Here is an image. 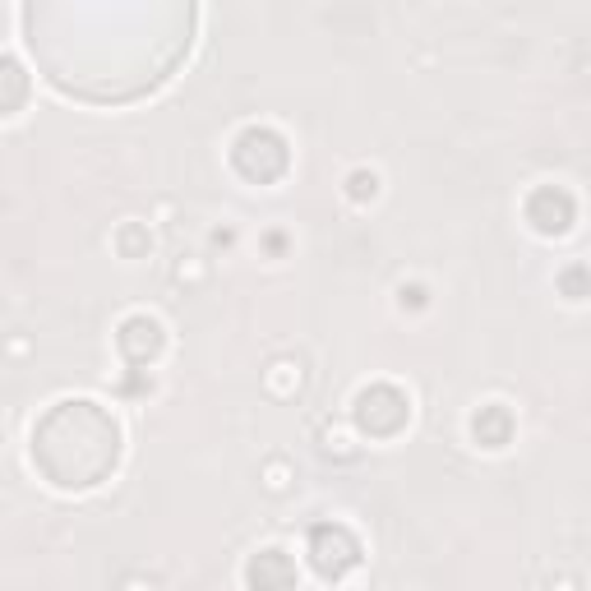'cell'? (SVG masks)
I'll use <instances>...</instances> for the list:
<instances>
[{
  "label": "cell",
  "mask_w": 591,
  "mask_h": 591,
  "mask_svg": "<svg viewBox=\"0 0 591 591\" xmlns=\"http://www.w3.org/2000/svg\"><path fill=\"white\" fill-rule=\"evenodd\" d=\"M282 476H287V467H282V462H268V490H282Z\"/></svg>",
  "instance_id": "cell-1"
}]
</instances>
